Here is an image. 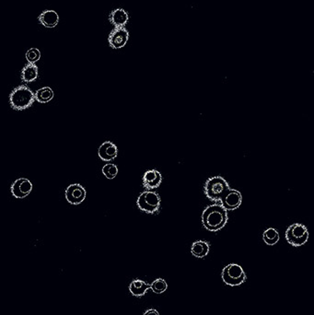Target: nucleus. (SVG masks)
I'll return each mask as SVG.
<instances>
[{
    "label": "nucleus",
    "instance_id": "obj_22",
    "mask_svg": "<svg viewBox=\"0 0 314 315\" xmlns=\"http://www.w3.org/2000/svg\"><path fill=\"white\" fill-rule=\"evenodd\" d=\"M41 59V52L37 48H30L26 53V60L28 63L35 64Z\"/></svg>",
    "mask_w": 314,
    "mask_h": 315
},
{
    "label": "nucleus",
    "instance_id": "obj_7",
    "mask_svg": "<svg viewBox=\"0 0 314 315\" xmlns=\"http://www.w3.org/2000/svg\"><path fill=\"white\" fill-rule=\"evenodd\" d=\"M129 40V32L125 27H115L111 31L108 43L113 49H121L125 46Z\"/></svg>",
    "mask_w": 314,
    "mask_h": 315
},
{
    "label": "nucleus",
    "instance_id": "obj_19",
    "mask_svg": "<svg viewBox=\"0 0 314 315\" xmlns=\"http://www.w3.org/2000/svg\"><path fill=\"white\" fill-rule=\"evenodd\" d=\"M263 242L267 245H275L279 241V233L278 230L274 228H269L264 230L263 233Z\"/></svg>",
    "mask_w": 314,
    "mask_h": 315
},
{
    "label": "nucleus",
    "instance_id": "obj_8",
    "mask_svg": "<svg viewBox=\"0 0 314 315\" xmlns=\"http://www.w3.org/2000/svg\"><path fill=\"white\" fill-rule=\"evenodd\" d=\"M66 201L71 205H80L85 198H86V190L84 187L79 183L70 184L66 187Z\"/></svg>",
    "mask_w": 314,
    "mask_h": 315
},
{
    "label": "nucleus",
    "instance_id": "obj_10",
    "mask_svg": "<svg viewBox=\"0 0 314 315\" xmlns=\"http://www.w3.org/2000/svg\"><path fill=\"white\" fill-rule=\"evenodd\" d=\"M32 190V183L26 178H20L16 180L11 185V194L16 198H22L28 197Z\"/></svg>",
    "mask_w": 314,
    "mask_h": 315
},
{
    "label": "nucleus",
    "instance_id": "obj_11",
    "mask_svg": "<svg viewBox=\"0 0 314 315\" xmlns=\"http://www.w3.org/2000/svg\"><path fill=\"white\" fill-rule=\"evenodd\" d=\"M162 182V175L157 170H149L143 176V185L146 190L152 191L160 187Z\"/></svg>",
    "mask_w": 314,
    "mask_h": 315
},
{
    "label": "nucleus",
    "instance_id": "obj_14",
    "mask_svg": "<svg viewBox=\"0 0 314 315\" xmlns=\"http://www.w3.org/2000/svg\"><path fill=\"white\" fill-rule=\"evenodd\" d=\"M128 20V13L123 8H116L109 15V22L114 25V27H125Z\"/></svg>",
    "mask_w": 314,
    "mask_h": 315
},
{
    "label": "nucleus",
    "instance_id": "obj_13",
    "mask_svg": "<svg viewBox=\"0 0 314 315\" xmlns=\"http://www.w3.org/2000/svg\"><path fill=\"white\" fill-rule=\"evenodd\" d=\"M39 22L44 26L45 28H55L59 22V15L57 14V11L52 10V9H48V10H44L43 11L39 18Z\"/></svg>",
    "mask_w": 314,
    "mask_h": 315
},
{
    "label": "nucleus",
    "instance_id": "obj_21",
    "mask_svg": "<svg viewBox=\"0 0 314 315\" xmlns=\"http://www.w3.org/2000/svg\"><path fill=\"white\" fill-rule=\"evenodd\" d=\"M103 175L105 176L107 179L113 180L116 177L118 173V168L115 164L113 163H107L104 165L103 168Z\"/></svg>",
    "mask_w": 314,
    "mask_h": 315
},
{
    "label": "nucleus",
    "instance_id": "obj_6",
    "mask_svg": "<svg viewBox=\"0 0 314 315\" xmlns=\"http://www.w3.org/2000/svg\"><path fill=\"white\" fill-rule=\"evenodd\" d=\"M285 239L294 247H300L308 242L309 231L305 225L294 223L286 229Z\"/></svg>",
    "mask_w": 314,
    "mask_h": 315
},
{
    "label": "nucleus",
    "instance_id": "obj_3",
    "mask_svg": "<svg viewBox=\"0 0 314 315\" xmlns=\"http://www.w3.org/2000/svg\"><path fill=\"white\" fill-rule=\"evenodd\" d=\"M204 189L207 198L214 202H219L230 188L224 178L220 176H215L209 178L205 182Z\"/></svg>",
    "mask_w": 314,
    "mask_h": 315
},
{
    "label": "nucleus",
    "instance_id": "obj_20",
    "mask_svg": "<svg viewBox=\"0 0 314 315\" xmlns=\"http://www.w3.org/2000/svg\"><path fill=\"white\" fill-rule=\"evenodd\" d=\"M167 288H168V284L165 279H156L150 284V289L153 291L154 293L162 294L167 290Z\"/></svg>",
    "mask_w": 314,
    "mask_h": 315
},
{
    "label": "nucleus",
    "instance_id": "obj_12",
    "mask_svg": "<svg viewBox=\"0 0 314 315\" xmlns=\"http://www.w3.org/2000/svg\"><path fill=\"white\" fill-rule=\"evenodd\" d=\"M98 155L101 160L104 161H111L114 160L118 155V148L116 146L111 142L105 141L99 147Z\"/></svg>",
    "mask_w": 314,
    "mask_h": 315
},
{
    "label": "nucleus",
    "instance_id": "obj_5",
    "mask_svg": "<svg viewBox=\"0 0 314 315\" xmlns=\"http://www.w3.org/2000/svg\"><path fill=\"white\" fill-rule=\"evenodd\" d=\"M137 205L141 211L155 214L160 210L161 207V198L153 191L146 190L140 194Z\"/></svg>",
    "mask_w": 314,
    "mask_h": 315
},
{
    "label": "nucleus",
    "instance_id": "obj_16",
    "mask_svg": "<svg viewBox=\"0 0 314 315\" xmlns=\"http://www.w3.org/2000/svg\"><path fill=\"white\" fill-rule=\"evenodd\" d=\"M209 250H210V245L208 242L205 241H197L192 244L191 253L194 257L204 258L208 255Z\"/></svg>",
    "mask_w": 314,
    "mask_h": 315
},
{
    "label": "nucleus",
    "instance_id": "obj_9",
    "mask_svg": "<svg viewBox=\"0 0 314 315\" xmlns=\"http://www.w3.org/2000/svg\"><path fill=\"white\" fill-rule=\"evenodd\" d=\"M219 202L226 210H234L241 205L242 196L239 191L229 189Z\"/></svg>",
    "mask_w": 314,
    "mask_h": 315
},
{
    "label": "nucleus",
    "instance_id": "obj_1",
    "mask_svg": "<svg viewBox=\"0 0 314 315\" xmlns=\"http://www.w3.org/2000/svg\"><path fill=\"white\" fill-rule=\"evenodd\" d=\"M228 210L221 205H209L202 214L203 226L209 231H218L225 227L228 222Z\"/></svg>",
    "mask_w": 314,
    "mask_h": 315
},
{
    "label": "nucleus",
    "instance_id": "obj_15",
    "mask_svg": "<svg viewBox=\"0 0 314 315\" xmlns=\"http://www.w3.org/2000/svg\"><path fill=\"white\" fill-rule=\"evenodd\" d=\"M150 288V284H147L144 280L134 279L129 285V291L135 297H142Z\"/></svg>",
    "mask_w": 314,
    "mask_h": 315
},
{
    "label": "nucleus",
    "instance_id": "obj_23",
    "mask_svg": "<svg viewBox=\"0 0 314 315\" xmlns=\"http://www.w3.org/2000/svg\"><path fill=\"white\" fill-rule=\"evenodd\" d=\"M143 315H161L156 309H147Z\"/></svg>",
    "mask_w": 314,
    "mask_h": 315
},
{
    "label": "nucleus",
    "instance_id": "obj_18",
    "mask_svg": "<svg viewBox=\"0 0 314 315\" xmlns=\"http://www.w3.org/2000/svg\"><path fill=\"white\" fill-rule=\"evenodd\" d=\"M54 96V91L50 87H44L35 92V100L40 103H49Z\"/></svg>",
    "mask_w": 314,
    "mask_h": 315
},
{
    "label": "nucleus",
    "instance_id": "obj_4",
    "mask_svg": "<svg viewBox=\"0 0 314 315\" xmlns=\"http://www.w3.org/2000/svg\"><path fill=\"white\" fill-rule=\"evenodd\" d=\"M221 278L226 285L230 286H240L247 279L245 272L238 264H229L225 266L221 272Z\"/></svg>",
    "mask_w": 314,
    "mask_h": 315
},
{
    "label": "nucleus",
    "instance_id": "obj_17",
    "mask_svg": "<svg viewBox=\"0 0 314 315\" xmlns=\"http://www.w3.org/2000/svg\"><path fill=\"white\" fill-rule=\"evenodd\" d=\"M39 75V70L38 66L35 64H30L28 63L26 66L23 67L22 71V81L29 83L36 81Z\"/></svg>",
    "mask_w": 314,
    "mask_h": 315
},
{
    "label": "nucleus",
    "instance_id": "obj_2",
    "mask_svg": "<svg viewBox=\"0 0 314 315\" xmlns=\"http://www.w3.org/2000/svg\"><path fill=\"white\" fill-rule=\"evenodd\" d=\"M35 100V93L27 86L15 88L9 95L10 106L17 111H22L30 107Z\"/></svg>",
    "mask_w": 314,
    "mask_h": 315
}]
</instances>
